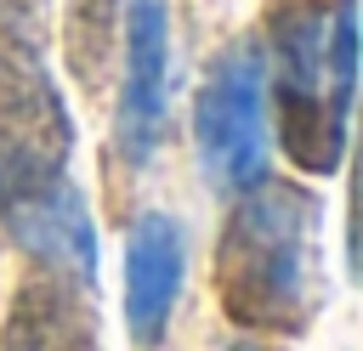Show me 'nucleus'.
<instances>
[{
	"instance_id": "1",
	"label": "nucleus",
	"mask_w": 363,
	"mask_h": 351,
	"mask_svg": "<svg viewBox=\"0 0 363 351\" xmlns=\"http://www.w3.org/2000/svg\"><path fill=\"white\" fill-rule=\"evenodd\" d=\"M318 198L261 176L216 238V300L238 328L301 334L318 300Z\"/></svg>"
},
{
	"instance_id": "2",
	"label": "nucleus",
	"mask_w": 363,
	"mask_h": 351,
	"mask_svg": "<svg viewBox=\"0 0 363 351\" xmlns=\"http://www.w3.org/2000/svg\"><path fill=\"white\" fill-rule=\"evenodd\" d=\"M261 57L250 45H233L210 62L199 102H193V142L199 164L221 192H244L267 176V125H261Z\"/></svg>"
},
{
	"instance_id": "3",
	"label": "nucleus",
	"mask_w": 363,
	"mask_h": 351,
	"mask_svg": "<svg viewBox=\"0 0 363 351\" xmlns=\"http://www.w3.org/2000/svg\"><path fill=\"white\" fill-rule=\"evenodd\" d=\"M170 108V0H125V79L113 108V142L130 164L159 147Z\"/></svg>"
},
{
	"instance_id": "4",
	"label": "nucleus",
	"mask_w": 363,
	"mask_h": 351,
	"mask_svg": "<svg viewBox=\"0 0 363 351\" xmlns=\"http://www.w3.org/2000/svg\"><path fill=\"white\" fill-rule=\"evenodd\" d=\"M182 272H187V243L182 226L159 209L136 215L130 238H125V323L136 345H159L176 294H182Z\"/></svg>"
},
{
	"instance_id": "5",
	"label": "nucleus",
	"mask_w": 363,
	"mask_h": 351,
	"mask_svg": "<svg viewBox=\"0 0 363 351\" xmlns=\"http://www.w3.org/2000/svg\"><path fill=\"white\" fill-rule=\"evenodd\" d=\"M0 351H96V311L85 306V289L57 272L23 277L0 328Z\"/></svg>"
},
{
	"instance_id": "6",
	"label": "nucleus",
	"mask_w": 363,
	"mask_h": 351,
	"mask_svg": "<svg viewBox=\"0 0 363 351\" xmlns=\"http://www.w3.org/2000/svg\"><path fill=\"white\" fill-rule=\"evenodd\" d=\"M113 34H119V0H68L62 6V57L85 91H96L108 79Z\"/></svg>"
}]
</instances>
